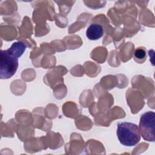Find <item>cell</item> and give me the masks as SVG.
<instances>
[{"label":"cell","mask_w":155,"mask_h":155,"mask_svg":"<svg viewBox=\"0 0 155 155\" xmlns=\"http://www.w3.org/2000/svg\"><path fill=\"white\" fill-rule=\"evenodd\" d=\"M104 35L103 27L99 24H92L86 30V36L90 40H97Z\"/></svg>","instance_id":"4"},{"label":"cell","mask_w":155,"mask_h":155,"mask_svg":"<svg viewBox=\"0 0 155 155\" xmlns=\"http://www.w3.org/2000/svg\"><path fill=\"white\" fill-rule=\"evenodd\" d=\"M27 45L22 42L13 43L7 50L0 51V78L6 79L12 77L18 67V58L22 56Z\"/></svg>","instance_id":"1"},{"label":"cell","mask_w":155,"mask_h":155,"mask_svg":"<svg viewBox=\"0 0 155 155\" xmlns=\"http://www.w3.org/2000/svg\"><path fill=\"white\" fill-rule=\"evenodd\" d=\"M154 122L155 113L153 111H147L141 116L139 128L144 140L154 141Z\"/></svg>","instance_id":"3"},{"label":"cell","mask_w":155,"mask_h":155,"mask_svg":"<svg viewBox=\"0 0 155 155\" xmlns=\"http://www.w3.org/2000/svg\"><path fill=\"white\" fill-rule=\"evenodd\" d=\"M117 136L121 144L127 147H133L140 140L139 127L131 122H123L117 124Z\"/></svg>","instance_id":"2"},{"label":"cell","mask_w":155,"mask_h":155,"mask_svg":"<svg viewBox=\"0 0 155 155\" xmlns=\"http://www.w3.org/2000/svg\"><path fill=\"white\" fill-rule=\"evenodd\" d=\"M134 57L137 59H143L146 56V53L145 51L142 49V48H137L135 50L134 53Z\"/></svg>","instance_id":"5"}]
</instances>
